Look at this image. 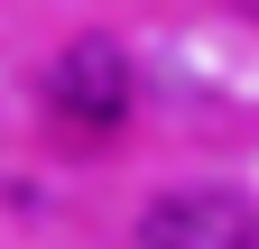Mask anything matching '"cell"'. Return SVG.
Here are the masks:
<instances>
[{
    "instance_id": "1",
    "label": "cell",
    "mask_w": 259,
    "mask_h": 249,
    "mask_svg": "<svg viewBox=\"0 0 259 249\" xmlns=\"http://www.w3.org/2000/svg\"><path fill=\"white\" fill-rule=\"evenodd\" d=\"M139 249H259V222L232 184H176L148 203Z\"/></svg>"
},
{
    "instance_id": "2",
    "label": "cell",
    "mask_w": 259,
    "mask_h": 249,
    "mask_svg": "<svg viewBox=\"0 0 259 249\" xmlns=\"http://www.w3.org/2000/svg\"><path fill=\"white\" fill-rule=\"evenodd\" d=\"M56 111L83 120V130H111V120H130V55L111 37H74L56 55Z\"/></svg>"
}]
</instances>
